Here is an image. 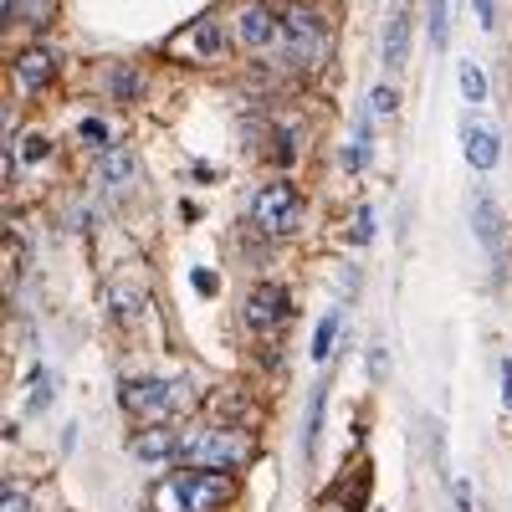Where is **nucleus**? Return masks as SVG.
Instances as JSON below:
<instances>
[{
	"instance_id": "obj_1",
	"label": "nucleus",
	"mask_w": 512,
	"mask_h": 512,
	"mask_svg": "<svg viewBox=\"0 0 512 512\" xmlns=\"http://www.w3.org/2000/svg\"><path fill=\"white\" fill-rule=\"evenodd\" d=\"M236 502V477L231 472H210V466H185L169 482L154 487L159 512H216Z\"/></svg>"
},
{
	"instance_id": "obj_2",
	"label": "nucleus",
	"mask_w": 512,
	"mask_h": 512,
	"mask_svg": "<svg viewBox=\"0 0 512 512\" xmlns=\"http://www.w3.org/2000/svg\"><path fill=\"white\" fill-rule=\"evenodd\" d=\"M256 456V436L241 425H205L185 441V461L190 466H210V472H236Z\"/></svg>"
},
{
	"instance_id": "obj_3",
	"label": "nucleus",
	"mask_w": 512,
	"mask_h": 512,
	"mask_svg": "<svg viewBox=\"0 0 512 512\" xmlns=\"http://www.w3.org/2000/svg\"><path fill=\"white\" fill-rule=\"evenodd\" d=\"M282 52H287V67H297V72L318 67L333 52V31H328L323 11L287 6V16H282Z\"/></svg>"
},
{
	"instance_id": "obj_4",
	"label": "nucleus",
	"mask_w": 512,
	"mask_h": 512,
	"mask_svg": "<svg viewBox=\"0 0 512 512\" xmlns=\"http://www.w3.org/2000/svg\"><path fill=\"white\" fill-rule=\"evenodd\" d=\"M251 226L262 236H272V241H287L297 226H303V190H297L292 180H272L251 205Z\"/></svg>"
},
{
	"instance_id": "obj_5",
	"label": "nucleus",
	"mask_w": 512,
	"mask_h": 512,
	"mask_svg": "<svg viewBox=\"0 0 512 512\" xmlns=\"http://www.w3.org/2000/svg\"><path fill=\"white\" fill-rule=\"evenodd\" d=\"M221 52H226V31L216 16H200L164 41V57L185 62V67H210V62H221Z\"/></svg>"
},
{
	"instance_id": "obj_6",
	"label": "nucleus",
	"mask_w": 512,
	"mask_h": 512,
	"mask_svg": "<svg viewBox=\"0 0 512 512\" xmlns=\"http://www.w3.org/2000/svg\"><path fill=\"white\" fill-rule=\"evenodd\" d=\"M118 405H123V415H134V420H144V425H159L169 410H175V384L159 379V374L118 379Z\"/></svg>"
},
{
	"instance_id": "obj_7",
	"label": "nucleus",
	"mask_w": 512,
	"mask_h": 512,
	"mask_svg": "<svg viewBox=\"0 0 512 512\" xmlns=\"http://www.w3.org/2000/svg\"><path fill=\"white\" fill-rule=\"evenodd\" d=\"M287 313H292V292L282 282H256L241 303V323L251 333H277L287 323Z\"/></svg>"
},
{
	"instance_id": "obj_8",
	"label": "nucleus",
	"mask_w": 512,
	"mask_h": 512,
	"mask_svg": "<svg viewBox=\"0 0 512 512\" xmlns=\"http://www.w3.org/2000/svg\"><path fill=\"white\" fill-rule=\"evenodd\" d=\"M236 47L251 52V57H262V52L282 47V11L262 6V0L241 6V16H236Z\"/></svg>"
},
{
	"instance_id": "obj_9",
	"label": "nucleus",
	"mask_w": 512,
	"mask_h": 512,
	"mask_svg": "<svg viewBox=\"0 0 512 512\" xmlns=\"http://www.w3.org/2000/svg\"><path fill=\"white\" fill-rule=\"evenodd\" d=\"M11 77L21 82V93H41V88H52V77H57V52L47 47V41H31L26 52H16Z\"/></svg>"
},
{
	"instance_id": "obj_10",
	"label": "nucleus",
	"mask_w": 512,
	"mask_h": 512,
	"mask_svg": "<svg viewBox=\"0 0 512 512\" xmlns=\"http://www.w3.org/2000/svg\"><path fill=\"white\" fill-rule=\"evenodd\" d=\"M98 77H103V93H108L113 103H139V98H144V72H139L134 62H108Z\"/></svg>"
},
{
	"instance_id": "obj_11",
	"label": "nucleus",
	"mask_w": 512,
	"mask_h": 512,
	"mask_svg": "<svg viewBox=\"0 0 512 512\" xmlns=\"http://www.w3.org/2000/svg\"><path fill=\"white\" fill-rule=\"evenodd\" d=\"M461 134H466V159H472V169H482V175H487V169L502 159V139H497V128L472 118V123L461 128Z\"/></svg>"
},
{
	"instance_id": "obj_12",
	"label": "nucleus",
	"mask_w": 512,
	"mask_h": 512,
	"mask_svg": "<svg viewBox=\"0 0 512 512\" xmlns=\"http://www.w3.org/2000/svg\"><path fill=\"white\" fill-rule=\"evenodd\" d=\"M128 451H134L139 461H169V456H180V441H175V431H164V420H159V425H144V431H134Z\"/></svg>"
},
{
	"instance_id": "obj_13",
	"label": "nucleus",
	"mask_w": 512,
	"mask_h": 512,
	"mask_svg": "<svg viewBox=\"0 0 512 512\" xmlns=\"http://www.w3.org/2000/svg\"><path fill=\"white\" fill-rule=\"evenodd\" d=\"M405 52H410V6H400L390 16V31H384V67L400 72L405 67Z\"/></svg>"
},
{
	"instance_id": "obj_14",
	"label": "nucleus",
	"mask_w": 512,
	"mask_h": 512,
	"mask_svg": "<svg viewBox=\"0 0 512 512\" xmlns=\"http://www.w3.org/2000/svg\"><path fill=\"white\" fill-rule=\"evenodd\" d=\"M139 308H144V287H134V282H113V287H108V313H113L118 323H134Z\"/></svg>"
},
{
	"instance_id": "obj_15",
	"label": "nucleus",
	"mask_w": 512,
	"mask_h": 512,
	"mask_svg": "<svg viewBox=\"0 0 512 512\" xmlns=\"http://www.w3.org/2000/svg\"><path fill=\"white\" fill-rule=\"evenodd\" d=\"M472 226H477V241H482L487 251L502 246V226H497V210H492L487 195H472Z\"/></svg>"
},
{
	"instance_id": "obj_16",
	"label": "nucleus",
	"mask_w": 512,
	"mask_h": 512,
	"mask_svg": "<svg viewBox=\"0 0 512 512\" xmlns=\"http://www.w3.org/2000/svg\"><path fill=\"white\" fill-rule=\"evenodd\" d=\"M57 16V0H6V21H31V26H47Z\"/></svg>"
},
{
	"instance_id": "obj_17",
	"label": "nucleus",
	"mask_w": 512,
	"mask_h": 512,
	"mask_svg": "<svg viewBox=\"0 0 512 512\" xmlns=\"http://www.w3.org/2000/svg\"><path fill=\"white\" fill-rule=\"evenodd\" d=\"M338 333H344V318L328 313V318L318 323V333H313V364H328V354L338 349Z\"/></svg>"
},
{
	"instance_id": "obj_18",
	"label": "nucleus",
	"mask_w": 512,
	"mask_h": 512,
	"mask_svg": "<svg viewBox=\"0 0 512 512\" xmlns=\"http://www.w3.org/2000/svg\"><path fill=\"white\" fill-rule=\"evenodd\" d=\"M103 180L108 185H128V180H134V154H128V149L103 154Z\"/></svg>"
},
{
	"instance_id": "obj_19",
	"label": "nucleus",
	"mask_w": 512,
	"mask_h": 512,
	"mask_svg": "<svg viewBox=\"0 0 512 512\" xmlns=\"http://www.w3.org/2000/svg\"><path fill=\"white\" fill-rule=\"evenodd\" d=\"M456 77H461V98H466V103H482V98H487V72H482L477 62H461Z\"/></svg>"
},
{
	"instance_id": "obj_20",
	"label": "nucleus",
	"mask_w": 512,
	"mask_h": 512,
	"mask_svg": "<svg viewBox=\"0 0 512 512\" xmlns=\"http://www.w3.org/2000/svg\"><path fill=\"white\" fill-rule=\"evenodd\" d=\"M77 139H88L93 149H103V144H108V128H103L98 118H82V123H77Z\"/></svg>"
},
{
	"instance_id": "obj_21",
	"label": "nucleus",
	"mask_w": 512,
	"mask_h": 512,
	"mask_svg": "<svg viewBox=\"0 0 512 512\" xmlns=\"http://www.w3.org/2000/svg\"><path fill=\"white\" fill-rule=\"evenodd\" d=\"M26 507H31L26 487L21 482H6V502H0V512H26Z\"/></svg>"
},
{
	"instance_id": "obj_22",
	"label": "nucleus",
	"mask_w": 512,
	"mask_h": 512,
	"mask_svg": "<svg viewBox=\"0 0 512 512\" xmlns=\"http://www.w3.org/2000/svg\"><path fill=\"white\" fill-rule=\"evenodd\" d=\"M21 154H26V164H41V159H47V154H52V139H47V134H31Z\"/></svg>"
},
{
	"instance_id": "obj_23",
	"label": "nucleus",
	"mask_w": 512,
	"mask_h": 512,
	"mask_svg": "<svg viewBox=\"0 0 512 512\" xmlns=\"http://www.w3.org/2000/svg\"><path fill=\"white\" fill-rule=\"evenodd\" d=\"M431 41L446 47V0H431Z\"/></svg>"
},
{
	"instance_id": "obj_24",
	"label": "nucleus",
	"mask_w": 512,
	"mask_h": 512,
	"mask_svg": "<svg viewBox=\"0 0 512 512\" xmlns=\"http://www.w3.org/2000/svg\"><path fill=\"white\" fill-rule=\"evenodd\" d=\"M318 425H323V390H313V410H308V451L318 441Z\"/></svg>"
},
{
	"instance_id": "obj_25",
	"label": "nucleus",
	"mask_w": 512,
	"mask_h": 512,
	"mask_svg": "<svg viewBox=\"0 0 512 512\" xmlns=\"http://www.w3.org/2000/svg\"><path fill=\"white\" fill-rule=\"evenodd\" d=\"M190 282H195V292H200V297H216V292H221V277H216V272H205V267H200Z\"/></svg>"
},
{
	"instance_id": "obj_26",
	"label": "nucleus",
	"mask_w": 512,
	"mask_h": 512,
	"mask_svg": "<svg viewBox=\"0 0 512 512\" xmlns=\"http://www.w3.org/2000/svg\"><path fill=\"white\" fill-rule=\"evenodd\" d=\"M472 6H477V16H482V26L492 31V26H497V6H492V0H472Z\"/></svg>"
},
{
	"instance_id": "obj_27",
	"label": "nucleus",
	"mask_w": 512,
	"mask_h": 512,
	"mask_svg": "<svg viewBox=\"0 0 512 512\" xmlns=\"http://www.w3.org/2000/svg\"><path fill=\"white\" fill-rule=\"evenodd\" d=\"M369 236H374V210L364 205V210H359V241H369Z\"/></svg>"
},
{
	"instance_id": "obj_28",
	"label": "nucleus",
	"mask_w": 512,
	"mask_h": 512,
	"mask_svg": "<svg viewBox=\"0 0 512 512\" xmlns=\"http://www.w3.org/2000/svg\"><path fill=\"white\" fill-rule=\"evenodd\" d=\"M502 405H507V410H512V359H507V364H502Z\"/></svg>"
},
{
	"instance_id": "obj_29",
	"label": "nucleus",
	"mask_w": 512,
	"mask_h": 512,
	"mask_svg": "<svg viewBox=\"0 0 512 512\" xmlns=\"http://www.w3.org/2000/svg\"><path fill=\"white\" fill-rule=\"evenodd\" d=\"M390 108H395V93L379 88V93H374V113H390Z\"/></svg>"
},
{
	"instance_id": "obj_30",
	"label": "nucleus",
	"mask_w": 512,
	"mask_h": 512,
	"mask_svg": "<svg viewBox=\"0 0 512 512\" xmlns=\"http://www.w3.org/2000/svg\"><path fill=\"white\" fill-rule=\"evenodd\" d=\"M456 507H472V482H456Z\"/></svg>"
}]
</instances>
